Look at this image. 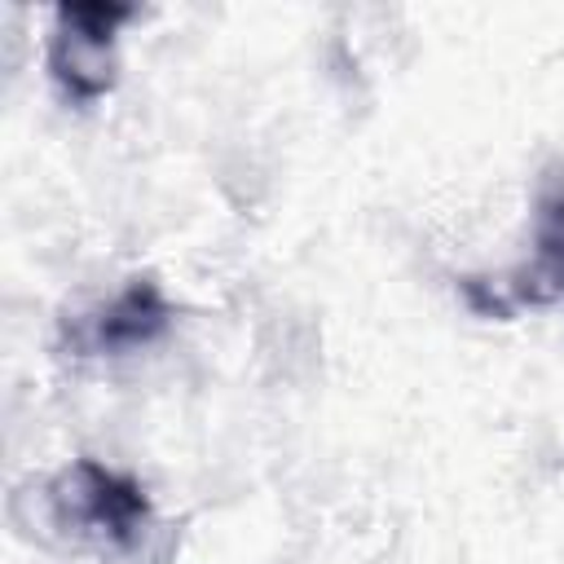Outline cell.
<instances>
[{
	"label": "cell",
	"mask_w": 564,
	"mask_h": 564,
	"mask_svg": "<svg viewBox=\"0 0 564 564\" xmlns=\"http://www.w3.org/2000/svg\"><path fill=\"white\" fill-rule=\"evenodd\" d=\"M511 313L546 308L564 300V163H551L533 194V251L529 260L498 282Z\"/></svg>",
	"instance_id": "3957f363"
},
{
	"label": "cell",
	"mask_w": 564,
	"mask_h": 564,
	"mask_svg": "<svg viewBox=\"0 0 564 564\" xmlns=\"http://www.w3.org/2000/svg\"><path fill=\"white\" fill-rule=\"evenodd\" d=\"M172 317L176 313H172L167 295L159 291V282L132 278L115 300H106L101 308H93L88 317H79L70 326V348L101 352V357L137 352V348H150L154 339H163Z\"/></svg>",
	"instance_id": "277c9868"
},
{
	"label": "cell",
	"mask_w": 564,
	"mask_h": 564,
	"mask_svg": "<svg viewBox=\"0 0 564 564\" xmlns=\"http://www.w3.org/2000/svg\"><path fill=\"white\" fill-rule=\"evenodd\" d=\"M53 511L66 529L93 533L110 546H132L150 524L145 489L132 476H123L97 458H79L57 476Z\"/></svg>",
	"instance_id": "7a4b0ae2"
},
{
	"label": "cell",
	"mask_w": 564,
	"mask_h": 564,
	"mask_svg": "<svg viewBox=\"0 0 564 564\" xmlns=\"http://www.w3.org/2000/svg\"><path fill=\"white\" fill-rule=\"evenodd\" d=\"M132 4H57L48 35V75L66 101L88 106L115 88V40Z\"/></svg>",
	"instance_id": "6da1fadb"
}]
</instances>
